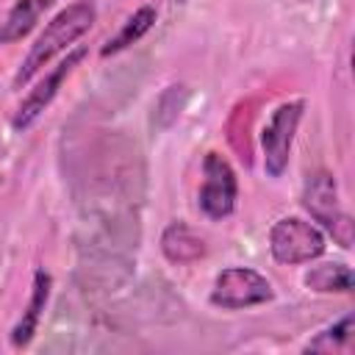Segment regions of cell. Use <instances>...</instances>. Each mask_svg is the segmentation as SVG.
Instances as JSON below:
<instances>
[{"mask_svg":"<svg viewBox=\"0 0 355 355\" xmlns=\"http://www.w3.org/2000/svg\"><path fill=\"white\" fill-rule=\"evenodd\" d=\"M94 22H97V6L92 0H75L67 8H61L44 25V31L36 36V42L31 44V50L25 53L19 69L11 78V89H22L25 83H31L33 75L42 67H47L58 53L69 50V44H75L83 33H89Z\"/></svg>","mask_w":355,"mask_h":355,"instance_id":"6da1fadb","label":"cell"},{"mask_svg":"<svg viewBox=\"0 0 355 355\" xmlns=\"http://www.w3.org/2000/svg\"><path fill=\"white\" fill-rule=\"evenodd\" d=\"M300 202L308 211V216L313 222H319L333 236L336 244H341L344 250L352 247V219L338 205V189H336V178L330 172L319 169V172L308 175Z\"/></svg>","mask_w":355,"mask_h":355,"instance_id":"7a4b0ae2","label":"cell"},{"mask_svg":"<svg viewBox=\"0 0 355 355\" xmlns=\"http://www.w3.org/2000/svg\"><path fill=\"white\" fill-rule=\"evenodd\" d=\"M211 305L222 311H241L255 308L275 300V288L266 275L252 266H227L216 275L211 288Z\"/></svg>","mask_w":355,"mask_h":355,"instance_id":"3957f363","label":"cell"},{"mask_svg":"<svg viewBox=\"0 0 355 355\" xmlns=\"http://www.w3.org/2000/svg\"><path fill=\"white\" fill-rule=\"evenodd\" d=\"M327 250L324 233L300 216H280L269 227V252L277 263H308L322 258Z\"/></svg>","mask_w":355,"mask_h":355,"instance_id":"277c9868","label":"cell"},{"mask_svg":"<svg viewBox=\"0 0 355 355\" xmlns=\"http://www.w3.org/2000/svg\"><path fill=\"white\" fill-rule=\"evenodd\" d=\"M305 114V100H288L280 103L269 122L261 130V150H263V169L269 178H283L291 158V144L297 136V128Z\"/></svg>","mask_w":355,"mask_h":355,"instance_id":"5b68a950","label":"cell"},{"mask_svg":"<svg viewBox=\"0 0 355 355\" xmlns=\"http://www.w3.org/2000/svg\"><path fill=\"white\" fill-rule=\"evenodd\" d=\"M236 200H239V178L236 169L230 166V161L211 150L202 158V186L197 191V205L202 211V216L219 222L227 219L236 211Z\"/></svg>","mask_w":355,"mask_h":355,"instance_id":"8992f818","label":"cell"},{"mask_svg":"<svg viewBox=\"0 0 355 355\" xmlns=\"http://www.w3.org/2000/svg\"><path fill=\"white\" fill-rule=\"evenodd\" d=\"M86 47H75V50H69L67 53V58H61L50 72H44V78L22 97V103L17 105V111H14V116H11V128L17 130V133H22V130H28L47 108H50V103L55 100V94H58V89L64 86V80L72 75V69L86 58Z\"/></svg>","mask_w":355,"mask_h":355,"instance_id":"52a82bcc","label":"cell"},{"mask_svg":"<svg viewBox=\"0 0 355 355\" xmlns=\"http://www.w3.org/2000/svg\"><path fill=\"white\" fill-rule=\"evenodd\" d=\"M50 291H53V275H50L44 266H39V269L33 272V280H31L28 305H25L22 316L17 319V324L11 327V336H8V341H11L14 349H25V347L33 341V336H36V330H39V322H42V316H44V308H47V302H50Z\"/></svg>","mask_w":355,"mask_h":355,"instance_id":"ba28073f","label":"cell"},{"mask_svg":"<svg viewBox=\"0 0 355 355\" xmlns=\"http://www.w3.org/2000/svg\"><path fill=\"white\" fill-rule=\"evenodd\" d=\"M161 252L169 263H194L205 255V239L186 222H169L161 233Z\"/></svg>","mask_w":355,"mask_h":355,"instance_id":"9c48e42d","label":"cell"},{"mask_svg":"<svg viewBox=\"0 0 355 355\" xmlns=\"http://www.w3.org/2000/svg\"><path fill=\"white\" fill-rule=\"evenodd\" d=\"M50 6H53V0H17L8 8L6 19L0 22V47L22 42L36 28V22L50 11Z\"/></svg>","mask_w":355,"mask_h":355,"instance_id":"30bf717a","label":"cell"},{"mask_svg":"<svg viewBox=\"0 0 355 355\" xmlns=\"http://www.w3.org/2000/svg\"><path fill=\"white\" fill-rule=\"evenodd\" d=\"M155 19H158V11H155V6H150V3H144V6H139L125 22H122V28L100 47V55L103 58H108V55H116V53H122V50H128L130 44H136L153 25H155Z\"/></svg>","mask_w":355,"mask_h":355,"instance_id":"8fae6325","label":"cell"},{"mask_svg":"<svg viewBox=\"0 0 355 355\" xmlns=\"http://www.w3.org/2000/svg\"><path fill=\"white\" fill-rule=\"evenodd\" d=\"M302 283L319 294H349L352 291V269L341 261L319 263V266H311L305 272Z\"/></svg>","mask_w":355,"mask_h":355,"instance_id":"7c38bea8","label":"cell"},{"mask_svg":"<svg viewBox=\"0 0 355 355\" xmlns=\"http://www.w3.org/2000/svg\"><path fill=\"white\" fill-rule=\"evenodd\" d=\"M352 330H355V319H352V313H347L336 324H327L324 330H319L302 349L305 352H344V349H349Z\"/></svg>","mask_w":355,"mask_h":355,"instance_id":"4fadbf2b","label":"cell"}]
</instances>
